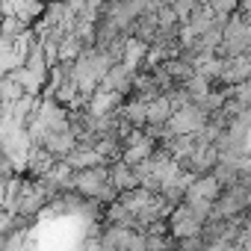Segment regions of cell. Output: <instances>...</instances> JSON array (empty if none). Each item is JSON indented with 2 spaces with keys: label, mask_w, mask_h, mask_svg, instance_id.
<instances>
[{
  "label": "cell",
  "mask_w": 251,
  "mask_h": 251,
  "mask_svg": "<svg viewBox=\"0 0 251 251\" xmlns=\"http://www.w3.org/2000/svg\"><path fill=\"white\" fill-rule=\"evenodd\" d=\"M248 48H251V27L236 12V15H230L225 21V27H222V45H219L216 53L219 56H245Z\"/></svg>",
  "instance_id": "cell-1"
},
{
  "label": "cell",
  "mask_w": 251,
  "mask_h": 251,
  "mask_svg": "<svg viewBox=\"0 0 251 251\" xmlns=\"http://www.w3.org/2000/svg\"><path fill=\"white\" fill-rule=\"evenodd\" d=\"M109 180H112V186H115L118 192H130V189H139V186H142L136 166L124 163V160H121V163H115V166L109 169Z\"/></svg>",
  "instance_id": "cell-2"
},
{
  "label": "cell",
  "mask_w": 251,
  "mask_h": 251,
  "mask_svg": "<svg viewBox=\"0 0 251 251\" xmlns=\"http://www.w3.org/2000/svg\"><path fill=\"white\" fill-rule=\"evenodd\" d=\"M148 48L151 45H145L142 39H136V36H130L127 39V45H124V56H121V62L127 65V68H133V71H139L142 65H145V56H148Z\"/></svg>",
  "instance_id": "cell-3"
},
{
  "label": "cell",
  "mask_w": 251,
  "mask_h": 251,
  "mask_svg": "<svg viewBox=\"0 0 251 251\" xmlns=\"http://www.w3.org/2000/svg\"><path fill=\"white\" fill-rule=\"evenodd\" d=\"M27 30H33V24L15 18V15H3V24H0V36H6V39H21Z\"/></svg>",
  "instance_id": "cell-4"
},
{
  "label": "cell",
  "mask_w": 251,
  "mask_h": 251,
  "mask_svg": "<svg viewBox=\"0 0 251 251\" xmlns=\"http://www.w3.org/2000/svg\"><path fill=\"white\" fill-rule=\"evenodd\" d=\"M0 24H3V15H0Z\"/></svg>",
  "instance_id": "cell-5"
}]
</instances>
